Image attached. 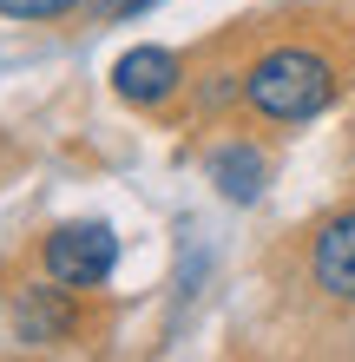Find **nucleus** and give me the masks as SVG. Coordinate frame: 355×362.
<instances>
[{
    "label": "nucleus",
    "mask_w": 355,
    "mask_h": 362,
    "mask_svg": "<svg viewBox=\"0 0 355 362\" xmlns=\"http://www.w3.org/2000/svg\"><path fill=\"white\" fill-rule=\"evenodd\" d=\"M342 93V79H336V59L316 53V47H270L257 66L243 73V105L257 119L270 125H303V119H316L329 112Z\"/></svg>",
    "instance_id": "obj_1"
},
{
    "label": "nucleus",
    "mask_w": 355,
    "mask_h": 362,
    "mask_svg": "<svg viewBox=\"0 0 355 362\" xmlns=\"http://www.w3.org/2000/svg\"><path fill=\"white\" fill-rule=\"evenodd\" d=\"M13 323H20V343H59V336L73 329V316L59 303V290H27L20 310H13Z\"/></svg>",
    "instance_id": "obj_6"
},
{
    "label": "nucleus",
    "mask_w": 355,
    "mask_h": 362,
    "mask_svg": "<svg viewBox=\"0 0 355 362\" xmlns=\"http://www.w3.org/2000/svg\"><path fill=\"white\" fill-rule=\"evenodd\" d=\"M79 0H0V13L7 20H59V13H73Z\"/></svg>",
    "instance_id": "obj_7"
},
{
    "label": "nucleus",
    "mask_w": 355,
    "mask_h": 362,
    "mask_svg": "<svg viewBox=\"0 0 355 362\" xmlns=\"http://www.w3.org/2000/svg\"><path fill=\"white\" fill-rule=\"evenodd\" d=\"M178 86H184V66H178V53H164V47H132V53H119V66H112V93L125 105H145V112H158Z\"/></svg>",
    "instance_id": "obj_3"
},
{
    "label": "nucleus",
    "mask_w": 355,
    "mask_h": 362,
    "mask_svg": "<svg viewBox=\"0 0 355 362\" xmlns=\"http://www.w3.org/2000/svg\"><path fill=\"white\" fill-rule=\"evenodd\" d=\"M309 276L329 303H355V211H336L316 230V250H309Z\"/></svg>",
    "instance_id": "obj_4"
},
{
    "label": "nucleus",
    "mask_w": 355,
    "mask_h": 362,
    "mask_svg": "<svg viewBox=\"0 0 355 362\" xmlns=\"http://www.w3.org/2000/svg\"><path fill=\"white\" fill-rule=\"evenodd\" d=\"M204 165H211V185H217L231 204H250V198L263 191V178H270V158H263L250 139H224V145H211V158H204Z\"/></svg>",
    "instance_id": "obj_5"
},
{
    "label": "nucleus",
    "mask_w": 355,
    "mask_h": 362,
    "mask_svg": "<svg viewBox=\"0 0 355 362\" xmlns=\"http://www.w3.org/2000/svg\"><path fill=\"white\" fill-rule=\"evenodd\" d=\"M40 264L59 290H99L119 264V238H112V224H59L40 250Z\"/></svg>",
    "instance_id": "obj_2"
}]
</instances>
